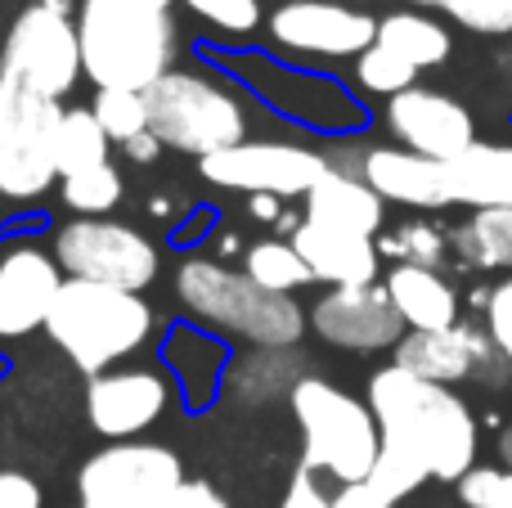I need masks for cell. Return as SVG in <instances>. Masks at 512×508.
<instances>
[{"label":"cell","mask_w":512,"mask_h":508,"mask_svg":"<svg viewBox=\"0 0 512 508\" xmlns=\"http://www.w3.org/2000/svg\"><path fill=\"white\" fill-rule=\"evenodd\" d=\"M310 329L328 347L342 351H387L405 338V320H400L387 284H355L324 293L310 311Z\"/></svg>","instance_id":"5bb4252c"},{"label":"cell","mask_w":512,"mask_h":508,"mask_svg":"<svg viewBox=\"0 0 512 508\" xmlns=\"http://www.w3.org/2000/svg\"><path fill=\"white\" fill-rule=\"evenodd\" d=\"M499 491H504V468H472L468 477L459 482V500L468 508H495Z\"/></svg>","instance_id":"d590c367"},{"label":"cell","mask_w":512,"mask_h":508,"mask_svg":"<svg viewBox=\"0 0 512 508\" xmlns=\"http://www.w3.org/2000/svg\"><path fill=\"white\" fill-rule=\"evenodd\" d=\"M387 126L400 140V149L423 153V158L436 162H454L459 153H468L477 144V126H472L468 108L427 86H414L405 95L387 99Z\"/></svg>","instance_id":"9a60e30c"},{"label":"cell","mask_w":512,"mask_h":508,"mask_svg":"<svg viewBox=\"0 0 512 508\" xmlns=\"http://www.w3.org/2000/svg\"><path fill=\"white\" fill-rule=\"evenodd\" d=\"M301 356H292L288 347H261L256 356H243L239 365L230 369V396L234 401H248V405H261L270 396L288 392L301 383Z\"/></svg>","instance_id":"cb8c5ba5"},{"label":"cell","mask_w":512,"mask_h":508,"mask_svg":"<svg viewBox=\"0 0 512 508\" xmlns=\"http://www.w3.org/2000/svg\"><path fill=\"white\" fill-rule=\"evenodd\" d=\"M50 342L81 369L99 378L117 360L135 356L153 333V311L140 293L108 284H86V279H63L59 297L45 320Z\"/></svg>","instance_id":"3957f363"},{"label":"cell","mask_w":512,"mask_h":508,"mask_svg":"<svg viewBox=\"0 0 512 508\" xmlns=\"http://www.w3.org/2000/svg\"><path fill=\"white\" fill-rule=\"evenodd\" d=\"M450 194L472 212L512 207V144L477 140L468 153H459L450 162Z\"/></svg>","instance_id":"7402d4cb"},{"label":"cell","mask_w":512,"mask_h":508,"mask_svg":"<svg viewBox=\"0 0 512 508\" xmlns=\"http://www.w3.org/2000/svg\"><path fill=\"white\" fill-rule=\"evenodd\" d=\"M306 221L333 225V230L360 234V239H378L387 225V203L364 176H346V171L328 167V176L306 194Z\"/></svg>","instance_id":"ffe728a7"},{"label":"cell","mask_w":512,"mask_h":508,"mask_svg":"<svg viewBox=\"0 0 512 508\" xmlns=\"http://www.w3.org/2000/svg\"><path fill=\"white\" fill-rule=\"evenodd\" d=\"M288 401L301 428V468L328 473L342 486L369 482L382 455V432L369 405H360L324 378H301Z\"/></svg>","instance_id":"5b68a950"},{"label":"cell","mask_w":512,"mask_h":508,"mask_svg":"<svg viewBox=\"0 0 512 508\" xmlns=\"http://www.w3.org/2000/svg\"><path fill=\"white\" fill-rule=\"evenodd\" d=\"M279 508H333V495H324V486H319V477L310 468H297V477H292Z\"/></svg>","instance_id":"74e56055"},{"label":"cell","mask_w":512,"mask_h":508,"mask_svg":"<svg viewBox=\"0 0 512 508\" xmlns=\"http://www.w3.org/2000/svg\"><path fill=\"white\" fill-rule=\"evenodd\" d=\"M185 482L189 477L176 450L153 441H113L86 459L77 491L81 508H167Z\"/></svg>","instance_id":"9c48e42d"},{"label":"cell","mask_w":512,"mask_h":508,"mask_svg":"<svg viewBox=\"0 0 512 508\" xmlns=\"http://www.w3.org/2000/svg\"><path fill=\"white\" fill-rule=\"evenodd\" d=\"M108 167V131L99 126L95 108H68L59 126V176Z\"/></svg>","instance_id":"484cf974"},{"label":"cell","mask_w":512,"mask_h":508,"mask_svg":"<svg viewBox=\"0 0 512 508\" xmlns=\"http://www.w3.org/2000/svg\"><path fill=\"white\" fill-rule=\"evenodd\" d=\"M486 333L495 338V347L504 351V360L512 365V279L490 288V302H486Z\"/></svg>","instance_id":"e575fe53"},{"label":"cell","mask_w":512,"mask_h":508,"mask_svg":"<svg viewBox=\"0 0 512 508\" xmlns=\"http://www.w3.org/2000/svg\"><path fill=\"white\" fill-rule=\"evenodd\" d=\"M167 508H230L225 504V495L216 491V486H207V482H185L176 495L167 500Z\"/></svg>","instance_id":"f35d334b"},{"label":"cell","mask_w":512,"mask_h":508,"mask_svg":"<svg viewBox=\"0 0 512 508\" xmlns=\"http://www.w3.org/2000/svg\"><path fill=\"white\" fill-rule=\"evenodd\" d=\"M387 293L409 333H441L459 324V293L445 284L441 270L396 266L387 275Z\"/></svg>","instance_id":"44dd1931"},{"label":"cell","mask_w":512,"mask_h":508,"mask_svg":"<svg viewBox=\"0 0 512 508\" xmlns=\"http://www.w3.org/2000/svg\"><path fill=\"white\" fill-rule=\"evenodd\" d=\"M171 387L153 369H108L86 387V419L99 437L135 441L167 414Z\"/></svg>","instance_id":"2e32d148"},{"label":"cell","mask_w":512,"mask_h":508,"mask_svg":"<svg viewBox=\"0 0 512 508\" xmlns=\"http://www.w3.org/2000/svg\"><path fill=\"white\" fill-rule=\"evenodd\" d=\"M369 410L378 419L382 446L414 455L427 477L463 482L477 468V419L450 387L387 365L369 378Z\"/></svg>","instance_id":"6da1fadb"},{"label":"cell","mask_w":512,"mask_h":508,"mask_svg":"<svg viewBox=\"0 0 512 508\" xmlns=\"http://www.w3.org/2000/svg\"><path fill=\"white\" fill-rule=\"evenodd\" d=\"M333 508H391V500L373 491L369 482H351L333 495Z\"/></svg>","instance_id":"ab89813d"},{"label":"cell","mask_w":512,"mask_h":508,"mask_svg":"<svg viewBox=\"0 0 512 508\" xmlns=\"http://www.w3.org/2000/svg\"><path fill=\"white\" fill-rule=\"evenodd\" d=\"M292 248L310 266V275L324 279L333 288H355V284H378V239H360V234L333 230V225L301 221L292 230Z\"/></svg>","instance_id":"d6986e66"},{"label":"cell","mask_w":512,"mask_h":508,"mask_svg":"<svg viewBox=\"0 0 512 508\" xmlns=\"http://www.w3.org/2000/svg\"><path fill=\"white\" fill-rule=\"evenodd\" d=\"M0 508H41V486L27 473L0 468Z\"/></svg>","instance_id":"8d00e7d4"},{"label":"cell","mask_w":512,"mask_h":508,"mask_svg":"<svg viewBox=\"0 0 512 508\" xmlns=\"http://www.w3.org/2000/svg\"><path fill=\"white\" fill-rule=\"evenodd\" d=\"M364 180L382 194V203H400V207H418V212H441L454 207L450 194V162L423 158L409 149H369L364 153Z\"/></svg>","instance_id":"ac0fdd59"},{"label":"cell","mask_w":512,"mask_h":508,"mask_svg":"<svg viewBox=\"0 0 512 508\" xmlns=\"http://www.w3.org/2000/svg\"><path fill=\"white\" fill-rule=\"evenodd\" d=\"M378 252H382V257H391L396 266L441 270V261H445V234L436 230L432 221H405L400 230L378 234Z\"/></svg>","instance_id":"83f0119b"},{"label":"cell","mask_w":512,"mask_h":508,"mask_svg":"<svg viewBox=\"0 0 512 508\" xmlns=\"http://www.w3.org/2000/svg\"><path fill=\"white\" fill-rule=\"evenodd\" d=\"M414 77H418V68H409L400 54H391L387 45H378V41L355 59V81H360L364 90H373V95L396 99V95H405V90H414Z\"/></svg>","instance_id":"f546056e"},{"label":"cell","mask_w":512,"mask_h":508,"mask_svg":"<svg viewBox=\"0 0 512 508\" xmlns=\"http://www.w3.org/2000/svg\"><path fill=\"white\" fill-rule=\"evenodd\" d=\"M499 459H504V468L512 473V428L499 432Z\"/></svg>","instance_id":"7bdbcfd3"},{"label":"cell","mask_w":512,"mask_h":508,"mask_svg":"<svg viewBox=\"0 0 512 508\" xmlns=\"http://www.w3.org/2000/svg\"><path fill=\"white\" fill-rule=\"evenodd\" d=\"M203 180L221 189H243V194H274V198H306L319 180L328 176V158L315 149L283 140H243L230 149L198 162Z\"/></svg>","instance_id":"8fae6325"},{"label":"cell","mask_w":512,"mask_h":508,"mask_svg":"<svg viewBox=\"0 0 512 508\" xmlns=\"http://www.w3.org/2000/svg\"><path fill=\"white\" fill-rule=\"evenodd\" d=\"M122 153H126L131 162H153V158L162 153V140H158L153 131H140V135H131V140L122 144Z\"/></svg>","instance_id":"60d3db41"},{"label":"cell","mask_w":512,"mask_h":508,"mask_svg":"<svg viewBox=\"0 0 512 508\" xmlns=\"http://www.w3.org/2000/svg\"><path fill=\"white\" fill-rule=\"evenodd\" d=\"M423 9H441L459 27L481 36H508L512 32V0H414Z\"/></svg>","instance_id":"1f68e13d"},{"label":"cell","mask_w":512,"mask_h":508,"mask_svg":"<svg viewBox=\"0 0 512 508\" xmlns=\"http://www.w3.org/2000/svg\"><path fill=\"white\" fill-rule=\"evenodd\" d=\"M176 297L203 324L234 333V338H248L256 347H292L310 320L297 306V297L270 293L243 270H230L207 257H194L180 266Z\"/></svg>","instance_id":"277c9868"},{"label":"cell","mask_w":512,"mask_h":508,"mask_svg":"<svg viewBox=\"0 0 512 508\" xmlns=\"http://www.w3.org/2000/svg\"><path fill=\"white\" fill-rule=\"evenodd\" d=\"M454 248L477 270H512V207L472 212L454 230Z\"/></svg>","instance_id":"d4e9b609"},{"label":"cell","mask_w":512,"mask_h":508,"mask_svg":"<svg viewBox=\"0 0 512 508\" xmlns=\"http://www.w3.org/2000/svg\"><path fill=\"white\" fill-rule=\"evenodd\" d=\"M86 72L77 23H68V0H41L14 18L0 50V77L36 90L45 99H63Z\"/></svg>","instance_id":"ba28073f"},{"label":"cell","mask_w":512,"mask_h":508,"mask_svg":"<svg viewBox=\"0 0 512 508\" xmlns=\"http://www.w3.org/2000/svg\"><path fill=\"white\" fill-rule=\"evenodd\" d=\"M378 45L409 63V68H436L450 59V32L436 18L418 14V9H400V14L378 18Z\"/></svg>","instance_id":"603a6c76"},{"label":"cell","mask_w":512,"mask_h":508,"mask_svg":"<svg viewBox=\"0 0 512 508\" xmlns=\"http://www.w3.org/2000/svg\"><path fill=\"white\" fill-rule=\"evenodd\" d=\"M176 0H81L77 36L95 90H149L176 63Z\"/></svg>","instance_id":"7a4b0ae2"},{"label":"cell","mask_w":512,"mask_h":508,"mask_svg":"<svg viewBox=\"0 0 512 508\" xmlns=\"http://www.w3.org/2000/svg\"><path fill=\"white\" fill-rule=\"evenodd\" d=\"M90 108H95L99 126L108 131V140H117V144H126L140 131H149V108H144L140 90H99Z\"/></svg>","instance_id":"4dcf8cb0"},{"label":"cell","mask_w":512,"mask_h":508,"mask_svg":"<svg viewBox=\"0 0 512 508\" xmlns=\"http://www.w3.org/2000/svg\"><path fill=\"white\" fill-rule=\"evenodd\" d=\"M54 261L68 279L126 288V293H140L158 279V248L131 225L99 221V216H81V221L63 225L54 234Z\"/></svg>","instance_id":"30bf717a"},{"label":"cell","mask_w":512,"mask_h":508,"mask_svg":"<svg viewBox=\"0 0 512 508\" xmlns=\"http://www.w3.org/2000/svg\"><path fill=\"white\" fill-rule=\"evenodd\" d=\"M59 99L0 77V194L41 198L59 180Z\"/></svg>","instance_id":"52a82bcc"},{"label":"cell","mask_w":512,"mask_h":508,"mask_svg":"<svg viewBox=\"0 0 512 508\" xmlns=\"http://www.w3.org/2000/svg\"><path fill=\"white\" fill-rule=\"evenodd\" d=\"M270 36L283 50L315 59H360L378 41V18L333 0H283L270 14Z\"/></svg>","instance_id":"4fadbf2b"},{"label":"cell","mask_w":512,"mask_h":508,"mask_svg":"<svg viewBox=\"0 0 512 508\" xmlns=\"http://www.w3.org/2000/svg\"><path fill=\"white\" fill-rule=\"evenodd\" d=\"M189 9H194L198 18H207L212 27H221V32H252L256 23H261V5L256 0H185Z\"/></svg>","instance_id":"836d02e7"},{"label":"cell","mask_w":512,"mask_h":508,"mask_svg":"<svg viewBox=\"0 0 512 508\" xmlns=\"http://www.w3.org/2000/svg\"><path fill=\"white\" fill-rule=\"evenodd\" d=\"M63 203L81 216H104L122 203V171L108 162V167L95 171H81V176L63 180Z\"/></svg>","instance_id":"f1b7e54d"},{"label":"cell","mask_w":512,"mask_h":508,"mask_svg":"<svg viewBox=\"0 0 512 508\" xmlns=\"http://www.w3.org/2000/svg\"><path fill=\"white\" fill-rule=\"evenodd\" d=\"M63 288L54 252H41L32 243H18L0 257V338H23L32 329H45L50 306Z\"/></svg>","instance_id":"e0dca14e"},{"label":"cell","mask_w":512,"mask_h":508,"mask_svg":"<svg viewBox=\"0 0 512 508\" xmlns=\"http://www.w3.org/2000/svg\"><path fill=\"white\" fill-rule=\"evenodd\" d=\"M495 508H512V473H504V491H499V504Z\"/></svg>","instance_id":"ee69618b"},{"label":"cell","mask_w":512,"mask_h":508,"mask_svg":"<svg viewBox=\"0 0 512 508\" xmlns=\"http://www.w3.org/2000/svg\"><path fill=\"white\" fill-rule=\"evenodd\" d=\"M243 275L256 279L261 288H270V293H297V288L315 284V275H310V266L301 261V252L292 248V239H261L248 248V257H243Z\"/></svg>","instance_id":"4316f807"},{"label":"cell","mask_w":512,"mask_h":508,"mask_svg":"<svg viewBox=\"0 0 512 508\" xmlns=\"http://www.w3.org/2000/svg\"><path fill=\"white\" fill-rule=\"evenodd\" d=\"M423 482H427V468L418 464L414 455L396 450V446H382L378 464H373V473H369V486H373L378 495H387L391 504L405 500V495H414Z\"/></svg>","instance_id":"d6a6232c"},{"label":"cell","mask_w":512,"mask_h":508,"mask_svg":"<svg viewBox=\"0 0 512 508\" xmlns=\"http://www.w3.org/2000/svg\"><path fill=\"white\" fill-rule=\"evenodd\" d=\"M144 108H149V131L171 149L194 153L198 162L230 144H243V126H248L243 104L230 90H221L198 72L176 68L144 90Z\"/></svg>","instance_id":"8992f818"},{"label":"cell","mask_w":512,"mask_h":508,"mask_svg":"<svg viewBox=\"0 0 512 508\" xmlns=\"http://www.w3.org/2000/svg\"><path fill=\"white\" fill-rule=\"evenodd\" d=\"M391 365L409 369V374L427 378V383H504L508 378V360L504 351L495 347V338L486 333V324H454V329L441 333H405L396 347V360Z\"/></svg>","instance_id":"7c38bea8"},{"label":"cell","mask_w":512,"mask_h":508,"mask_svg":"<svg viewBox=\"0 0 512 508\" xmlns=\"http://www.w3.org/2000/svg\"><path fill=\"white\" fill-rule=\"evenodd\" d=\"M248 207H252L256 221H265V225L279 221V198H274V194H252V198H248Z\"/></svg>","instance_id":"b9f144b4"}]
</instances>
